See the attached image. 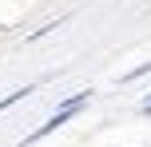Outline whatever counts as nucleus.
<instances>
[{
    "mask_svg": "<svg viewBox=\"0 0 151 147\" xmlns=\"http://www.w3.org/2000/svg\"><path fill=\"white\" fill-rule=\"evenodd\" d=\"M24 95H28V87H20V92L4 95V100H0V111H4V108H12V103H16V100H24Z\"/></svg>",
    "mask_w": 151,
    "mask_h": 147,
    "instance_id": "2",
    "label": "nucleus"
},
{
    "mask_svg": "<svg viewBox=\"0 0 151 147\" xmlns=\"http://www.w3.org/2000/svg\"><path fill=\"white\" fill-rule=\"evenodd\" d=\"M143 111H151V100H147V103H143Z\"/></svg>",
    "mask_w": 151,
    "mask_h": 147,
    "instance_id": "3",
    "label": "nucleus"
},
{
    "mask_svg": "<svg viewBox=\"0 0 151 147\" xmlns=\"http://www.w3.org/2000/svg\"><path fill=\"white\" fill-rule=\"evenodd\" d=\"M88 100H91V92H76L72 100H64V108L56 111V115L48 119V123L40 127V131H32V135H28V143H36V139H44L48 131H56V127H60V123H68V119H72V115H76V111H80V108H83V103H88Z\"/></svg>",
    "mask_w": 151,
    "mask_h": 147,
    "instance_id": "1",
    "label": "nucleus"
}]
</instances>
